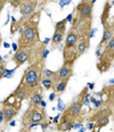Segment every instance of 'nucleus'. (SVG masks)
<instances>
[{
  "mask_svg": "<svg viewBox=\"0 0 114 132\" xmlns=\"http://www.w3.org/2000/svg\"><path fill=\"white\" fill-rule=\"evenodd\" d=\"M48 1H50V0H43V4H46V2H48Z\"/></svg>",
  "mask_w": 114,
  "mask_h": 132,
  "instance_id": "obj_31",
  "label": "nucleus"
},
{
  "mask_svg": "<svg viewBox=\"0 0 114 132\" xmlns=\"http://www.w3.org/2000/svg\"><path fill=\"white\" fill-rule=\"evenodd\" d=\"M0 1H1L4 5H6V2H8V0H0Z\"/></svg>",
  "mask_w": 114,
  "mask_h": 132,
  "instance_id": "obj_29",
  "label": "nucleus"
},
{
  "mask_svg": "<svg viewBox=\"0 0 114 132\" xmlns=\"http://www.w3.org/2000/svg\"><path fill=\"white\" fill-rule=\"evenodd\" d=\"M1 41H2V39H1V34H0V46H1Z\"/></svg>",
  "mask_w": 114,
  "mask_h": 132,
  "instance_id": "obj_32",
  "label": "nucleus"
},
{
  "mask_svg": "<svg viewBox=\"0 0 114 132\" xmlns=\"http://www.w3.org/2000/svg\"><path fill=\"white\" fill-rule=\"evenodd\" d=\"M78 41H79V33L73 25L66 32L65 46L63 49V59L64 63H72L74 64L78 59Z\"/></svg>",
  "mask_w": 114,
  "mask_h": 132,
  "instance_id": "obj_4",
  "label": "nucleus"
},
{
  "mask_svg": "<svg viewBox=\"0 0 114 132\" xmlns=\"http://www.w3.org/2000/svg\"><path fill=\"white\" fill-rule=\"evenodd\" d=\"M114 34V27L112 26L111 23H107L104 25V32H103V38L101 40V42L98 43V49H102L103 45H106L108 42V40L112 39Z\"/></svg>",
  "mask_w": 114,
  "mask_h": 132,
  "instance_id": "obj_12",
  "label": "nucleus"
},
{
  "mask_svg": "<svg viewBox=\"0 0 114 132\" xmlns=\"http://www.w3.org/2000/svg\"><path fill=\"white\" fill-rule=\"evenodd\" d=\"M55 96H56V92H52L51 95L49 96V100H50V101H51V100H54V99H55Z\"/></svg>",
  "mask_w": 114,
  "mask_h": 132,
  "instance_id": "obj_24",
  "label": "nucleus"
},
{
  "mask_svg": "<svg viewBox=\"0 0 114 132\" xmlns=\"http://www.w3.org/2000/svg\"><path fill=\"white\" fill-rule=\"evenodd\" d=\"M99 96L106 95L107 96V100L110 104H112L114 106V84H112L111 87H106L104 88V90H102V92L98 93Z\"/></svg>",
  "mask_w": 114,
  "mask_h": 132,
  "instance_id": "obj_16",
  "label": "nucleus"
},
{
  "mask_svg": "<svg viewBox=\"0 0 114 132\" xmlns=\"http://www.w3.org/2000/svg\"><path fill=\"white\" fill-rule=\"evenodd\" d=\"M90 2L94 5V4H95V2H96V0H90Z\"/></svg>",
  "mask_w": 114,
  "mask_h": 132,
  "instance_id": "obj_30",
  "label": "nucleus"
},
{
  "mask_svg": "<svg viewBox=\"0 0 114 132\" xmlns=\"http://www.w3.org/2000/svg\"><path fill=\"white\" fill-rule=\"evenodd\" d=\"M55 73L56 72H54V71H49V70H46V68H44L43 72H42V79H52V76L55 75Z\"/></svg>",
  "mask_w": 114,
  "mask_h": 132,
  "instance_id": "obj_20",
  "label": "nucleus"
},
{
  "mask_svg": "<svg viewBox=\"0 0 114 132\" xmlns=\"http://www.w3.org/2000/svg\"><path fill=\"white\" fill-rule=\"evenodd\" d=\"M67 82L69 81H60L58 82V84L56 87H55V92H64L66 89V87H67Z\"/></svg>",
  "mask_w": 114,
  "mask_h": 132,
  "instance_id": "obj_18",
  "label": "nucleus"
},
{
  "mask_svg": "<svg viewBox=\"0 0 114 132\" xmlns=\"http://www.w3.org/2000/svg\"><path fill=\"white\" fill-rule=\"evenodd\" d=\"M31 51L32 48H18L15 51L14 56L12 57V60L15 63L16 67H19L26 62H29L30 57H31Z\"/></svg>",
  "mask_w": 114,
  "mask_h": 132,
  "instance_id": "obj_8",
  "label": "nucleus"
},
{
  "mask_svg": "<svg viewBox=\"0 0 114 132\" xmlns=\"http://www.w3.org/2000/svg\"><path fill=\"white\" fill-rule=\"evenodd\" d=\"M46 66V60H38L32 64L24 71L19 84L25 87L31 93L37 91L38 89L42 88L41 86V79H42V72Z\"/></svg>",
  "mask_w": 114,
  "mask_h": 132,
  "instance_id": "obj_2",
  "label": "nucleus"
},
{
  "mask_svg": "<svg viewBox=\"0 0 114 132\" xmlns=\"http://www.w3.org/2000/svg\"><path fill=\"white\" fill-rule=\"evenodd\" d=\"M4 7H5V5L2 4L1 1H0V14H1V12H2V8H4Z\"/></svg>",
  "mask_w": 114,
  "mask_h": 132,
  "instance_id": "obj_26",
  "label": "nucleus"
},
{
  "mask_svg": "<svg viewBox=\"0 0 114 132\" xmlns=\"http://www.w3.org/2000/svg\"><path fill=\"white\" fill-rule=\"evenodd\" d=\"M112 114H113V112L111 111L110 108H102V109H99V111H97V112L94 113V114L88 119V121L95 123V122H97V121H99L102 119H106V117L110 119V116Z\"/></svg>",
  "mask_w": 114,
  "mask_h": 132,
  "instance_id": "obj_13",
  "label": "nucleus"
},
{
  "mask_svg": "<svg viewBox=\"0 0 114 132\" xmlns=\"http://www.w3.org/2000/svg\"><path fill=\"white\" fill-rule=\"evenodd\" d=\"M66 18L64 20L57 22L55 24V31H54V35L51 38V45L52 47H57L60 45V42L64 40L65 38V34H66Z\"/></svg>",
  "mask_w": 114,
  "mask_h": 132,
  "instance_id": "obj_7",
  "label": "nucleus"
},
{
  "mask_svg": "<svg viewBox=\"0 0 114 132\" xmlns=\"http://www.w3.org/2000/svg\"><path fill=\"white\" fill-rule=\"evenodd\" d=\"M89 47H90L89 35H80L79 41H78V55L81 56V55L86 54L89 50Z\"/></svg>",
  "mask_w": 114,
  "mask_h": 132,
  "instance_id": "obj_11",
  "label": "nucleus"
},
{
  "mask_svg": "<svg viewBox=\"0 0 114 132\" xmlns=\"http://www.w3.org/2000/svg\"><path fill=\"white\" fill-rule=\"evenodd\" d=\"M74 120L72 116H70L69 114H66L65 112L62 113L60 115V120L58 121L57 126H56V130L59 132H66V131H70L74 125Z\"/></svg>",
  "mask_w": 114,
  "mask_h": 132,
  "instance_id": "obj_9",
  "label": "nucleus"
},
{
  "mask_svg": "<svg viewBox=\"0 0 114 132\" xmlns=\"http://www.w3.org/2000/svg\"><path fill=\"white\" fill-rule=\"evenodd\" d=\"M6 72H7V62L6 60H1L0 62V80L5 78Z\"/></svg>",
  "mask_w": 114,
  "mask_h": 132,
  "instance_id": "obj_19",
  "label": "nucleus"
},
{
  "mask_svg": "<svg viewBox=\"0 0 114 132\" xmlns=\"http://www.w3.org/2000/svg\"><path fill=\"white\" fill-rule=\"evenodd\" d=\"M8 2L13 8H18L24 2V0H8Z\"/></svg>",
  "mask_w": 114,
  "mask_h": 132,
  "instance_id": "obj_21",
  "label": "nucleus"
},
{
  "mask_svg": "<svg viewBox=\"0 0 114 132\" xmlns=\"http://www.w3.org/2000/svg\"><path fill=\"white\" fill-rule=\"evenodd\" d=\"M41 86H42L46 90L54 89V84H52L51 79H41Z\"/></svg>",
  "mask_w": 114,
  "mask_h": 132,
  "instance_id": "obj_17",
  "label": "nucleus"
},
{
  "mask_svg": "<svg viewBox=\"0 0 114 132\" xmlns=\"http://www.w3.org/2000/svg\"><path fill=\"white\" fill-rule=\"evenodd\" d=\"M2 114H4V122L10 123L14 117L18 114L19 109L22 108V101L17 100L15 97L9 95L2 101Z\"/></svg>",
  "mask_w": 114,
  "mask_h": 132,
  "instance_id": "obj_6",
  "label": "nucleus"
},
{
  "mask_svg": "<svg viewBox=\"0 0 114 132\" xmlns=\"http://www.w3.org/2000/svg\"><path fill=\"white\" fill-rule=\"evenodd\" d=\"M72 18H73V14H70V15L66 17V21H67V22H72V21H73Z\"/></svg>",
  "mask_w": 114,
  "mask_h": 132,
  "instance_id": "obj_23",
  "label": "nucleus"
},
{
  "mask_svg": "<svg viewBox=\"0 0 114 132\" xmlns=\"http://www.w3.org/2000/svg\"><path fill=\"white\" fill-rule=\"evenodd\" d=\"M40 125H41V129H42V131L44 132V131H46V129L49 126V122H48V121H43V122L40 123Z\"/></svg>",
  "mask_w": 114,
  "mask_h": 132,
  "instance_id": "obj_22",
  "label": "nucleus"
},
{
  "mask_svg": "<svg viewBox=\"0 0 114 132\" xmlns=\"http://www.w3.org/2000/svg\"><path fill=\"white\" fill-rule=\"evenodd\" d=\"M41 101H42V88H40L37 91H34L32 93L31 97H30V104H31V105L40 106Z\"/></svg>",
  "mask_w": 114,
  "mask_h": 132,
  "instance_id": "obj_15",
  "label": "nucleus"
},
{
  "mask_svg": "<svg viewBox=\"0 0 114 132\" xmlns=\"http://www.w3.org/2000/svg\"><path fill=\"white\" fill-rule=\"evenodd\" d=\"M39 20H40V12H35L24 22L23 32L17 40L18 48H32L40 42Z\"/></svg>",
  "mask_w": 114,
  "mask_h": 132,
  "instance_id": "obj_1",
  "label": "nucleus"
},
{
  "mask_svg": "<svg viewBox=\"0 0 114 132\" xmlns=\"http://www.w3.org/2000/svg\"><path fill=\"white\" fill-rule=\"evenodd\" d=\"M59 117H60V115H57V116L54 119V123H56V124H57L58 121H59Z\"/></svg>",
  "mask_w": 114,
  "mask_h": 132,
  "instance_id": "obj_25",
  "label": "nucleus"
},
{
  "mask_svg": "<svg viewBox=\"0 0 114 132\" xmlns=\"http://www.w3.org/2000/svg\"><path fill=\"white\" fill-rule=\"evenodd\" d=\"M73 65L72 63H63V66L57 71L58 80L60 81H69L73 75Z\"/></svg>",
  "mask_w": 114,
  "mask_h": 132,
  "instance_id": "obj_10",
  "label": "nucleus"
},
{
  "mask_svg": "<svg viewBox=\"0 0 114 132\" xmlns=\"http://www.w3.org/2000/svg\"><path fill=\"white\" fill-rule=\"evenodd\" d=\"M114 62V37L108 40L106 43V47L104 48L103 53L101 54L97 63V70L99 73H105L112 66V63Z\"/></svg>",
  "mask_w": 114,
  "mask_h": 132,
  "instance_id": "obj_5",
  "label": "nucleus"
},
{
  "mask_svg": "<svg viewBox=\"0 0 114 132\" xmlns=\"http://www.w3.org/2000/svg\"><path fill=\"white\" fill-rule=\"evenodd\" d=\"M94 86H95V84H94V83H89V88H90V89H93Z\"/></svg>",
  "mask_w": 114,
  "mask_h": 132,
  "instance_id": "obj_28",
  "label": "nucleus"
},
{
  "mask_svg": "<svg viewBox=\"0 0 114 132\" xmlns=\"http://www.w3.org/2000/svg\"><path fill=\"white\" fill-rule=\"evenodd\" d=\"M43 121H47V115L44 113L43 107L29 104L26 112L22 116V126H23L22 130L23 131H19V132L29 131L32 126L40 124Z\"/></svg>",
  "mask_w": 114,
  "mask_h": 132,
  "instance_id": "obj_3",
  "label": "nucleus"
},
{
  "mask_svg": "<svg viewBox=\"0 0 114 132\" xmlns=\"http://www.w3.org/2000/svg\"><path fill=\"white\" fill-rule=\"evenodd\" d=\"M40 106H41V107H43V108H44V106H46V103H44V101L42 100V101H41V104H40Z\"/></svg>",
  "mask_w": 114,
  "mask_h": 132,
  "instance_id": "obj_27",
  "label": "nucleus"
},
{
  "mask_svg": "<svg viewBox=\"0 0 114 132\" xmlns=\"http://www.w3.org/2000/svg\"><path fill=\"white\" fill-rule=\"evenodd\" d=\"M112 9V5H111L110 1H106L104 5V8H103V14L101 16V22H102V25L104 26L105 24L108 23V18H110V12Z\"/></svg>",
  "mask_w": 114,
  "mask_h": 132,
  "instance_id": "obj_14",
  "label": "nucleus"
}]
</instances>
